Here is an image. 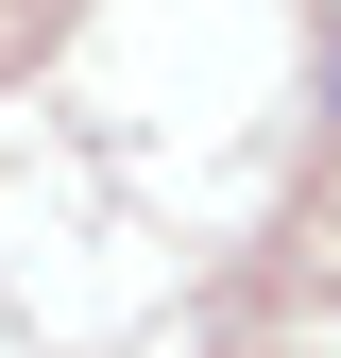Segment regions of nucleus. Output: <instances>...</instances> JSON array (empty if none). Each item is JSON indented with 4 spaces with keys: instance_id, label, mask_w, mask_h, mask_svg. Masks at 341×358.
<instances>
[{
    "instance_id": "obj_1",
    "label": "nucleus",
    "mask_w": 341,
    "mask_h": 358,
    "mask_svg": "<svg viewBox=\"0 0 341 358\" xmlns=\"http://www.w3.org/2000/svg\"><path fill=\"white\" fill-rule=\"evenodd\" d=\"M324 85H341V69H324Z\"/></svg>"
}]
</instances>
